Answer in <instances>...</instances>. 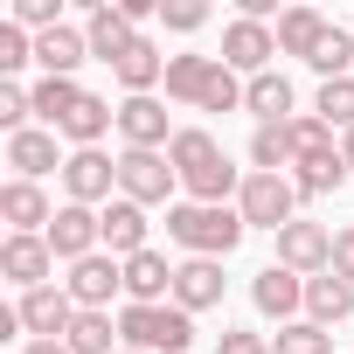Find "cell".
<instances>
[{
  "mask_svg": "<svg viewBox=\"0 0 354 354\" xmlns=\"http://www.w3.org/2000/svg\"><path fill=\"white\" fill-rule=\"evenodd\" d=\"M271 354H333V333H326V326H313V319H292V326H278Z\"/></svg>",
  "mask_w": 354,
  "mask_h": 354,
  "instance_id": "34",
  "label": "cell"
},
{
  "mask_svg": "<svg viewBox=\"0 0 354 354\" xmlns=\"http://www.w3.org/2000/svg\"><path fill=\"white\" fill-rule=\"evenodd\" d=\"M340 160H347V174H354V132H340Z\"/></svg>",
  "mask_w": 354,
  "mask_h": 354,
  "instance_id": "40",
  "label": "cell"
},
{
  "mask_svg": "<svg viewBox=\"0 0 354 354\" xmlns=\"http://www.w3.org/2000/svg\"><path fill=\"white\" fill-rule=\"evenodd\" d=\"M292 167V125H257L250 132V174H285Z\"/></svg>",
  "mask_w": 354,
  "mask_h": 354,
  "instance_id": "29",
  "label": "cell"
},
{
  "mask_svg": "<svg viewBox=\"0 0 354 354\" xmlns=\"http://www.w3.org/2000/svg\"><path fill=\"white\" fill-rule=\"evenodd\" d=\"M49 271H56L49 236H8V243H0V278H8V285L42 292V285H49Z\"/></svg>",
  "mask_w": 354,
  "mask_h": 354,
  "instance_id": "14",
  "label": "cell"
},
{
  "mask_svg": "<svg viewBox=\"0 0 354 354\" xmlns=\"http://www.w3.org/2000/svg\"><path fill=\"white\" fill-rule=\"evenodd\" d=\"M63 188H70V202H111V188H118V160L111 153H97V146H84V153H70L63 160Z\"/></svg>",
  "mask_w": 354,
  "mask_h": 354,
  "instance_id": "12",
  "label": "cell"
},
{
  "mask_svg": "<svg viewBox=\"0 0 354 354\" xmlns=\"http://www.w3.org/2000/svg\"><path fill=\"white\" fill-rule=\"evenodd\" d=\"M49 250H56L63 264H84V257H97V250H104V223H97V209H84V202H63V209H56V223H49Z\"/></svg>",
  "mask_w": 354,
  "mask_h": 354,
  "instance_id": "8",
  "label": "cell"
},
{
  "mask_svg": "<svg viewBox=\"0 0 354 354\" xmlns=\"http://www.w3.org/2000/svg\"><path fill=\"white\" fill-rule=\"evenodd\" d=\"M28 97H35V118H42L49 132H63V118L84 104V84H77V77H42Z\"/></svg>",
  "mask_w": 354,
  "mask_h": 354,
  "instance_id": "26",
  "label": "cell"
},
{
  "mask_svg": "<svg viewBox=\"0 0 354 354\" xmlns=\"http://www.w3.org/2000/svg\"><path fill=\"white\" fill-rule=\"evenodd\" d=\"M333 278H347V285H354V223H347V230H333Z\"/></svg>",
  "mask_w": 354,
  "mask_h": 354,
  "instance_id": "38",
  "label": "cell"
},
{
  "mask_svg": "<svg viewBox=\"0 0 354 354\" xmlns=\"http://www.w3.org/2000/svg\"><path fill=\"white\" fill-rule=\"evenodd\" d=\"M118 132H125L132 153H160V146H174V132H167V104H160V97H125V104H118Z\"/></svg>",
  "mask_w": 354,
  "mask_h": 354,
  "instance_id": "16",
  "label": "cell"
},
{
  "mask_svg": "<svg viewBox=\"0 0 354 354\" xmlns=\"http://www.w3.org/2000/svg\"><path fill=\"white\" fill-rule=\"evenodd\" d=\"M250 306H257L264 319L292 326V319L306 313V278H299V271H285V264H264V271L250 278Z\"/></svg>",
  "mask_w": 354,
  "mask_h": 354,
  "instance_id": "10",
  "label": "cell"
},
{
  "mask_svg": "<svg viewBox=\"0 0 354 354\" xmlns=\"http://www.w3.org/2000/svg\"><path fill=\"white\" fill-rule=\"evenodd\" d=\"M91 56V42H84V28H49V35H35V63H42V77H77V63Z\"/></svg>",
  "mask_w": 354,
  "mask_h": 354,
  "instance_id": "23",
  "label": "cell"
},
{
  "mask_svg": "<svg viewBox=\"0 0 354 354\" xmlns=\"http://www.w3.org/2000/svg\"><path fill=\"white\" fill-rule=\"evenodd\" d=\"M347 313H354V285L347 278H333V271L326 278H306V319L313 326H340Z\"/></svg>",
  "mask_w": 354,
  "mask_h": 354,
  "instance_id": "25",
  "label": "cell"
},
{
  "mask_svg": "<svg viewBox=\"0 0 354 354\" xmlns=\"http://www.w3.org/2000/svg\"><path fill=\"white\" fill-rule=\"evenodd\" d=\"M160 21H167L174 35H195V28L209 21V8H202V0H160Z\"/></svg>",
  "mask_w": 354,
  "mask_h": 354,
  "instance_id": "36",
  "label": "cell"
},
{
  "mask_svg": "<svg viewBox=\"0 0 354 354\" xmlns=\"http://www.w3.org/2000/svg\"><path fill=\"white\" fill-rule=\"evenodd\" d=\"M236 209H243L250 230H271V236H278L285 223H299V188L285 181V174H243Z\"/></svg>",
  "mask_w": 354,
  "mask_h": 354,
  "instance_id": "5",
  "label": "cell"
},
{
  "mask_svg": "<svg viewBox=\"0 0 354 354\" xmlns=\"http://www.w3.org/2000/svg\"><path fill=\"white\" fill-rule=\"evenodd\" d=\"M243 111H257V125H292V77L264 70L243 84Z\"/></svg>",
  "mask_w": 354,
  "mask_h": 354,
  "instance_id": "24",
  "label": "cell"
},
{
  "mask_svg": "<svg viewBox=\"0 0 354 354\" xmlns=\"http://www.w3.org/2000/svg\"><path fill=\"white\" fill-rule=\"evenodd\" d=\"M111 333H118L111 313H77V326H70V354H111Z\"/></svg>",
  "mask_w": 354,
  "mask_h": 354,
  "instance_id": "32",
  "label": "cell"
},
{
  "mask_svg": "<svg viewBox=\"0 0 354 354\" xmlns=\"http://www.w3.org/2000/svg\"><path fill=\"white\" fill-rule=\"evenodd\" d=\"M313 70H319V84H333V77H354V35L333 21L326 28V42L313 49Z\"/></svg>",
  "mask_w": 354,
  "mask_h": 354,
  "instance_id": "31",
  "label": "cell"
},
{
  "mask_svg": "<svg viewBox=\"0 0 354 354\" xmlns=\"http://www.w3.org/2000/svg\"><path fill=\"white\" fill-rule=\"evenodd\" d=\"M28 118H35V97L21 91V84H0V132H28Z\"/></svg>",
  "mask_w": 354,
  "mask_h": 354,
  "instance_id": "35",
  "label": "cell"
},
{
  "mask_svg": "<svg viewBox=\"0 0 354 354\" xmlns=\"http://www.w3.org/2000/svg\"><path fill=\"white\" fill-rule=\"evenodd\" d=\"M118 354H132V347H118Z\"/></svg>",
  "mask_w": 354,
  "mask_h": 354,
  "instance_id": "41",
  "label": "cell"
},
{
  "mask_svg": "<svg viewBox=\"0 0 354 354\" xmlns=\"http://www.w3.org/2000/svg\"><path fill=\"white\" fill-rule=\"evenodd\" d=\"M333 132H354V77H333V84H319V104H313Z\"/></svg>",
  "mask_w": 354,
  "mask_h": 354,
  "instance_id": "33",
  "label": "cell"
},
{
  "mask_svg": "<svg viewBox=\"0 0 354 354\" xmlns=\"http://www.w3.org/2000/svg\"><path fill=\"white\" fill-rule=\"evenodd\" d=\"M243 230H250V223H243L236 202H174V209H167V236L181 243L188 257H216V264H223V257L243 243Z\"/></svg>",
  "mask_w": 354,
  "mask_h": 354,
  "instance_id": "2",
  "label": "cell"
},
{
  "mask_svg": "<svg viewBox=\"0 0 354 354\" xmlns=\"http://www.w3.org/2000/svg\"><path fill=\"white\" fill-rule=\"evenodd\" d=\"M0 223H8V236H49L56 209H49L42 181H8L0 188Z\"/></svg>",
  "mask_w": 354,
  "mask_h": 354,
  "instance_id": "13",
  "label": "cell"
},
{
  "mask_svg": "<svg viewBox=\"0 0 354 354\" xmlns=\"http://www.w3.org/2000/svg\"><path fill=\"white\" fill-rule=\"evenodd\" d=\"M174 306H181V313H209V306H223V264H216V257L174 264Z\"/></svg>",
  "mask_w": 354,
  "mask_h": 354,
  "instance_id": "17",
  "label": "cell"
},
{
  "mask_svg": "<svg viewBox=\"0 0 354 354\" xmlns=\"http://www.w3.org/2000/svg\"><path fill=\"white\" fill-rule=\"evenodd\" d=\"M326 28H333V21H326L319 8H285V15H278V56L313 63V49L326 42Z\"/></svg>",
  "mask_w": 354,
  "mask_h": 354,
  "instance_id": "21",
  "label": "cell"
},
{
  "mask_svg": "<svg viewBox=\"0 0 354 354\" xmlns=\"http://www.w3.org/2000/svg\"><path fill=\"white\" fill-rule=\"evenodd\" d=\"M70 299L84 306V313H104L111 306V292H125V264L111 257V250H97V257H84V264H70Z\"/></svg>",
  "mask_w": 354,
  "mask_h": 354,
  "instance_id": "11",
  "label": "cell"
},
{
  "mask_svg": "<svg viewBox=\"0 0 354 354\" xmlns=\"http://www.w3.org/2000/svg\"><path fill=\"white\" fill-rule=\"evenodd\" d=\"M8 167H15V181H42V174H56V167H63V160H56V132H49V125L15 132V139H8Z\"/></svg>",
  "mask_w": 354,
  "mask_h": 354,
  "instance_id": "20",
  "label": "cell"
},
{
  "mask_svg": "<svg viewBox=\"0 0 354 354\" xmlns=\"http://www.w3.org/2000/svg\"><path fill=\"white\" fill-rule=\"evenodd\" d=\"M174 188H181V174H174V160L167 153H118V195L125 202H139V209H153V202H167L174 209Z\"/></svg>",
  "mask_w": 354,
  "mask_h": 354,
  "instance_id": "6",
  "label": "cell"
},
{
  "mask_svg": "<svg viewBox=\"0 0 354 354\" xmlns=\"http://www.w3.org/2000/svg\"><path fill=\"white\" fill-rule=\"evenodd\" d=\"M271 56H278V28H271V21H243V15H236V21L223 28V63H230L243 84H250V77H264V70H271Z\"/></svg>",
  "mask_w": 354,
  "mask_h": 354,
  "instance_id": "7",
  "label": "cell"
},
{
  "mask_svg": "<svg viewBox=\"0 0 354 354\" xmlns=\"http://www.w3.org/2000/svg\"><path fill=\"white\" fill-rule=\"evenodd\" d=\"M84 42H91V56H97V63H111V70H118V63H125V49L139 42V28L125 21V8H91Z\"/></svg>",
  "mask_w": 354,
  "mask_h": 354,
  "instance_id": "19",
  "label": "cell"
},
{
  "mask_svg": "<svg viewBox=\"0 0 354 354\" xmlns=\"http://www.w3.org/2000/svg\"><path fill=\"white\" fill-rule=\"evenodd\" d=\"M167 97L195 111H243V77L223 56H167Z\"/></svg>",
  "mask_w": 354,
  "mask_h": 354,
  "instance_id": "3",
  "label": "cell"
},
{
  "mask_svg": "<svg viewBox=\"0 0 354 354\" xmlns=\"http://www.w3.org/2000/svg\"><path fill=\"white\" fill-rule=\"evenodd\" d=\"M118 333H125V347L132 354H188V340H195V313H181V306H125L118 313Z\"/></svg>",
  "mask_w": 354,
  "mask_h": 354,
  "instance_id": "4",
  "label": "cell"
},
{
  "mask_svg": "<svg viewBox=\"0 0 354 354\" xmlns=\"http://www.w3.org/2000/svg\"><path fill=\"white\" fill-rule=\"evenodd\" d=\"M326 153H340V146H333V125H326L319 111H299V118H292V167L326 160Z\"/></svg>",
  "mask_w": 354,
  "mask_h": 354,
  "instance_id": "28",
  "label": "cell"
},
{
  "mask_svg": "<svg viewBox=\"0 0 354 354\" xmlns=\"http://www.w3.org/2000/svg\"><path fill=\"white\" fill-rule=\"evenodd\" d=\"M21 354H70V340H28Z\"/></svg>",
  "mask_w": 354,
  "mask_h": 354,
  "instance_id": "39",
  "label": "cell"
},
{
  "mask_svg": "<svg viewBox=\"0 0 354 354\" xmlns=\"http://www.w3.org/2000/svg\"><path fill=\"white\" fill-rule=\"evenodd\" d=\"M97 223H104V250H111L118 264H125V257H139V250H153V243H146V230H153V223H146V209H139V202L111 195V202L97 209Z\"/></svg>",
  "mask_w": 354,
  "mask_h": 354,
  "instance_id": "15",
  "label": "cell"
},
{
  "mask_svg": "<svg viewBox=\"0 0 354 354\" xmlns=\"http://www.w3.org/2000/svg\"><path fill=\"white\" fill-rule=\"evenodd\" d=\"M111 125H118V111H111L104 97H91V91H84V104H77V111L63 118V139H70V146L84 153V146H97V139H104Z\"/></svg>",
  "mask_w": 354,
  "mask_h": 354,
  "instance_id": "27",
  "label": "cell"
},
{
  "mask_svg": "<svg viewBox=\"0 0 354 354\" xmlns=\"http://www.w3.org/2000/svg\"><path fill=\"white\" fill-rule=\"evenodd\" d=\"M111 77L125 84V97H153V84H167V56H160V42H153V35H139Z\"/></svg>",
  "mask_w": 354,
  "mask_h": 354,
  "instance_id": "22",
  "label": "cell"
},
{
  "mask_svg": "<svg viewBox=\"0 0 354 354\" xmlns=\"http://www.w3.org/2000/svg\"><path fill=\"white\" fill-rule=\"evenodd\" d=\"M216 354H271V340H264V333H243V326H223Z\"/></svg>",
  "mask_w": 354,
  "mask_h": 354,
  "instance_id": "37",
  "label": "cell"
},
{
  "mask_svg": "<svg viewBox=\"0 0 354 354\" xmlns=\"http://www.w3.org/2000/svg\"><path fill=\"white\" fill-rule=\"evenodd\" d=\"M167 160H174V174H181L188 202H230V195H243L230 153H223V146H216V132H202V125H181V132H174Z\"/></svg>",
  "mask_w": 354,
  "mask_h": 354,
  "instance_id": "1",
  "label": "cell"
},
{
  "mask_svg": "<svg viewBox=\"0 0 354 354\" xmlns=\"http://www.w3.org/2000/svg\"><path fill=\"white\" fill-rule=\"evenodd\" d=\"M278 264L299 271V278H326V271H333V230H319V223H285V230H278Z\"/></svg>",
  "mask_w": 354,
  "mask_h": 354,
  "instance_id": "9",
  "label": "cell"
},
{
  "mask_svg": "<svg viewBox=\"0 0 354 354\" xmlns=\"http://www.w3.org/2000/svg\"><path fill=\"white\" fill-rule=\"evenodd\" d=\"M167 299H174V264L160 250L125 257V306H167Z\"/></svg>",
  "mask_w": 354,
  "mask_h": 354,
  "instance_id": "18",
  "label": "cell"
},
{
  "mask_svg": "<svg viewBox=\"0 0 354 354\" xmlns=\"http://www.w3.org/2000/svg\"><path fill=\"white\" fill-rule=\"evenodd\" d=\"M347 181V160L340 153H326V160H306L299 174H292V188H299V202H319V195H333Z\"/></svg>",
  "mask_w": 354,
  "mask_h": 354,
  "instance_id": "30",
  "label": "cell"
}]
</instances>
